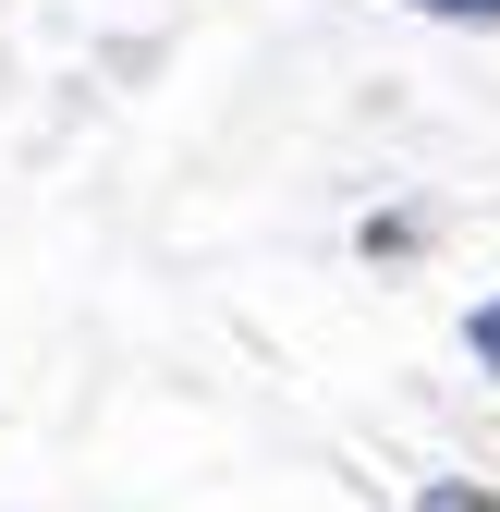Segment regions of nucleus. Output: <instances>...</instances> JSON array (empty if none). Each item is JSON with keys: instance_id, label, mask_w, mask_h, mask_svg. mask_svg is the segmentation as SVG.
Returning a JSON list of instances; mask_svg holds the SVG:
<instances>
[{"instance_id": "f257e3e1", "label": "nucleus", "mask_w": 500, "mask_h": 512, "mask_svg": "<svg viewBox=\"0 0 500 512\" xmlns=\"http://www.w3.org/2000/svg\"><path fill=\"white\" fill-rule=\"evenodd\" d=\"M464 366H476V378H500V293H488V305H464Z\"/></svg>"}, {"instance_id": "f03ea898", "label": "nucleus", "mask_w": 500, "mask_h": 512, "mask_svg": "<svg viewBox=\"0 0 500 512\" xmlns=\"http://www.w3.org/2000/svg\"><path fill=\"white\" fill-rule=\"evenodd\" d=\"M415 512H500V488H476V476H427Z\"/></svg>"}, {"instance_id": "7ed1b4c3", "label": "nucleus", "mask_w": 500, "mask_h": 512, "mask_svg": "<svg viewBox=\"0 0 500 512\" xmlns=\"http://www.w3.org/2000/svg\"><path fill=\"white\" fill-rule=\"evenodd\" d=\"M403 13H427V25H500V0H403Z\"/></svg>"}]
</instances>
